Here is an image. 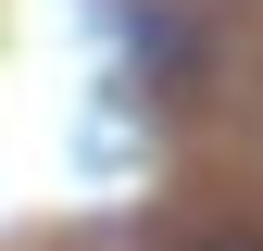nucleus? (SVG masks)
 Instances as JSON below:
<instances>
[{
  "label": "nucleus",
  "mask_w": 263,
  "mask_h": 251,
  "mask_svg": "<svg viewBox=\"0 0 263 251\" xmlns=\"http://www.w3.org/2000/svg\"><path fill=\"white\" fill-rule=\"evenodd\" d=\"M176 251H263V226H201V239H176Z\"/></svg>",
  "instance_id": "f257e3e1"
}]
</instances>
